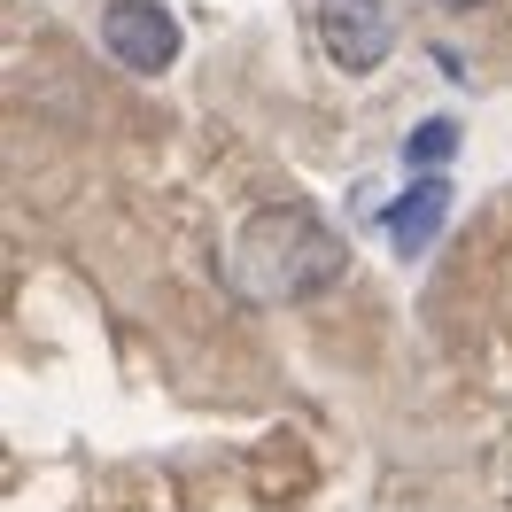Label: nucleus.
<instances>
[{
    "mask_svg": "<svg viewBox=\"0 0 512 512\" xmlns=\"http://www.w3.org/2000/svg\"><path fill=\"white\" fill-rule=\"evenodd\" d=\"M350 272V249L342 233L303 210V202H280V210H256L241 233H233V288L249 303H311L334 280Z\"/></svg>",
    "mask_w": 512,
    "mask_h": 512,
    "instance_id": "obj_1",
    "label": "nucleus"
},
{
    "mask_svg": "<svg viewBox=\"0 0 512 512\" xmlns=\"http://www.w3.org/2000/svg\"><path fill=\"white\" fill-rule=\"evenodd\" d=\"M450 148H458V125L450 117H427V125L404 140V163H419V171H435V163H450Z\"/></svg>",
    "mask_w": 512,
    "mask_h": 512,
    "instance_id": "obj_5",
    "label": "nucleus"
},
{
    "mask_svg": "<svg viewBox=\"0 0 512 512\" xmlns=\"http://www.w3.org/2000/svg\"><path fill=\"white\" fill-rule=\"evenodd\" d=\"M319 47L334 70H350V78H365V70L388 63V47H396V16H388V0H319Z\"/></svg>",
    "mask_w": 512,
    "mask_h": 512,
    "instance_id": "obj_2",
    "label": "nucleus"
},
{
    "mask_svg": "<svg viewBox=\"0 0 512 512\" xmlns=\"http://www.w3.org/2000/svg\"><path fill=\"white\" fill-rule=\"evenodd\" d=\"M101 47L125 70L156 78V70L179 63V16H171L163 0H109V8H101Z\"/></svg>",
    "mask_w": 512,
    "mask_h": 512,
    "instance_id": "obj_3",
    "label": "nucleus"
},
{
    "mask_svg": "<svg viewBox=\"0 0 512 512\" xmlns=\"http://www.w3.org/2000/svg\"><path fill=\"white\" fill-rule=\"evenodd\" d=\"M435 8H450V16H466V8H489V0H435Z\"/></svg>",
    "mask_w": 512,
    "mask_h": 512,
    "instance_id": "obj_6",
    "label": "nucleus"
},
{
    "mask_svg": "<svg viewBox=\"0 0 512 512\" xmlns=\"http://www.w3.org/2000/svg\"><path fill=\"white\" fill-rule=\"evenodd\" d=\"M443 218H450V179H443V171H427V179H412V187L388 202V249L419 256L435 233H443Z\"/></svg>",
    "mask_w": 512,
    "mask_h": 512,
    "instance_id": "obj_4",
    "label": "nucleus"
}]
</instances>
